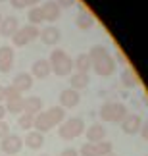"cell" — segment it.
<instances>
[{
    "mask_svg": "<svg viewBox=\"0 0 148 156\" xmlns=\"http://www.w3.org/2000/svg\"><path fill=\"white\" fill-rule=\"evenodd\" d=\"M0 148H2V152L6 156H12V154H17L23 148V139L21 137H17V135H8V137H4L2 143H0Z\"/></svg>",
    "mask_w": 148,
    "mask_h": 156,
    "instance_id": "6",
    "label": "cell"
},
{
    "mask_svg": "<svg viewBox=\"0 0 148 156\" xmlns=\"http://www.w3.org/2000/svg\"><path fill=\"white\" fill-rule=\"evenodd\" d=\"M50 71H52L50 62H48V60H44V58H40V60H37V62L33 64L31 75H33V77H39V79H44V77L50 75Z\"/></svg>",
    "mask_w": 148,
    "mask_h": 156,
    "instance_id": "14",
    "label": "cell"
},
{
    "mask_svg": "<svg viewBox=\"0 0 148 156\" xmlns=\"http://www.w3.org/2000/svg\"><path fill=\"white\" fill-rule=\"evenodd\" d=\"M115 56H117V60H121V62H127V58H125V54H123L121 50H117V52H115Z\"/></svg>",
    "mask_w": 148,
    "mask_h": 156,
    "instance_id": "36",
    "label": "cell"
},
{
    "mask_svg": "<svg viewBox=\"0 0 148 156\" xmlns=\"http://www.w3.org/2000/svg\"><path fill=\"white\" fill-rule=\"evenodd\" d=\"M4 156H6V154H4Z\"/></svg>",
    "mask_w": 148,
    "mask_h": 156,
    "instance_id": "44",
    "label": "cell"
},
{
    "mask_svg": "<svg viewBox=\"0 0 148 156\" xmlns=\"http://www.w3.org/2000/svg\"><path fill=\"white\" fill-rule=\"evenodd\" d=\"M40 10H43V16H44V21H56L60 20V6L56 2H46L40 6Z\"/></svg>",
    "mask_w": 148,
    "mask_h": 156,
    "instance_id": "17",
    "label": "cell"
},
{
    "mask_svg": "<svg viewBox=\"0 0 148 156\" xmlns=\"http://www.w3.org/2000/svg\"><path fill=\"white\" fill-rule=\"evenodd\" d=\"M4 100V87H0V102Z\"/></svg>",
    "mask_w": 148,
    "mask_h": 156,
    "instance_id": "39",
    "label": "cell"
},
{
    "mask_svg": "<svg viewBox=\"0 0 148 156\" xmlns=\"http://www.w3.org/2000/svg\"><path fill=\"white\" fill-rule=\"evenodd\" d=\"M17 125H19L21 129H25V131H29L35 125V116H29V114H21L19 116V119H17Z\"/></svg>",
    "mask_w": 148,
    "mask_h": 156,
    "instance_id": "28",
    "label": "cell"
},
{
    "mask_svg": "<svg viewBox=\"0 0 148 156\" xmlns=\"http://www.w3.org/2000/svg\"><path fill=\"white\" fill-rule=\"evenodd\" d=\"M73 68L81 73H88V69L92 68V62L88 58V54H79L75 60H73Z\"/></svg>",
    "mask_w": 148,
    "mask_h": 156,
    "instance_id": "21",
    "label": "cell"
},
{
    "mask_svg": "<svg viewBox=\"0 0 148 156\" xmlns=\"http://www.w3.org/2000/svg\"><path fill=\"white\" fill-rule=\"evenodd\" d=\"M92 69L96 71L100 77H110L112 73L115 71V60L110 56V54H106L104 58L96 60V62H92Z\"/></svg>",
    "mask_w": 148,
    "mask_h": 156,
    "instance_id": "5",
    "label": "cell"
},
{
    "mask_svg": "<svg viewBox=\"0 0 148 156\" xmlns=\"http://www.w3.org/2000/svg\"><path fill=\"white\" fill-rule=\"evenodd\" d=\"M88 81H91L88 73H81V71H75V73L71 75V79H69L71 89H75V91H81V89L88 87Z\"/></svg>",
    "mask_w": 148,
    "mask_h": 156,
    "instance_id": "19",
    "label": "cell"
},
{
    "mask_svg": "<svg viewBox=\"0 0 148 156\" xmlns=\"http://www.w3.org/2000/svg\"><path fill=\"white\" fill-rule=\"evenodd\" d=\"M19 93H25L29 91V89L33 87V75L31 73H27V71H21V73H17L14 77V83H12Z\"/></svg>",
    "mask_w": 148,
    "mask_h": 156,
    "instance_id": "12",
    "label": "cell"
},
{
    "mask_svg": "<svg viewBox=\"0 0 148 156\" xmlns=\"http://www.w3.org/2000/svg\"><path fill=\"white\" fill-rule=\"evenodd\" d=\"M6 114H8V112H6V106H4V104H0V119H4Z\"/></svg>",
    "mask_w": 148,
    "mask_h": 156,
    "instance_id": "37",
    "label": "cell"
},
{
    "mask_svg": "<svg viewBox=\"0 0 148 156\" xmlns=\"http://www.w3.org/2000/svg\"><path fill=\"white\" fill-rule=\"evenodd\" d=\"M23 143H25L31 151H39V148L44 145V133H40V131H37V129H35V131H29Z\"/></svg>",
    "mask_w": 148,
    "mask_h": 156,
    "instance_id": "16",
    "label": "cell"
},
{
    "mask_svg": "<svg viewBox=\"0 0 148 156\" xmlns=\"http://www.w3.org/2000/svg\"><path fill=\"white\" fill-rule=\"evenodd\" d=\"M108 156H115V154H108Z\"/></svg>",
    "mask_w": 148,
    "mask_h": 156,
    "instance_id": "41",
    "label": "cell"
},
{
    "mask_svg": "<svg viewBox=\"0 0 148 156\" xmlns=\"http://www.w3.org/2000/svg\"><path fill=\"white\" fill-rule=\"evenodd\" d=\"M10 2H12V6H14V8H17V10H21V8H25V6H27L25 0H10Z\"/></svg>",
    "mask_w": 148,
    "mask_h": 156,
    "instance_id": "32",
    "label": "cell"
},
{
    "mask_svg": "<svg viewBox=\"0 0 148 156\" xmlns=\"http://www.w3.org/2000/svg\"><path fill=\"white\" fill-rule=\"evenodd\" d=\"M39 35H40V29H39V27H35V25H25V27H19V29H17L15 35L12 37V41H14L15 46H25V44L31 43V41L39 39Z\"/></svg>",
    "mask_w": 148,
    "mask_h": 156,
    "instance_id": "4",
    "label": "cell"
},
{
    "mask_svg": "<svg viewBox=\"0 0 148 156\" xmlns=\"http://www.w3.org/2000/svg\"><path fill=\"white\" fill-rule=\"evenodd\" d=\"M140 135H143V139L148 141V122L143 123V127H140Z\"/></svg>",
    "mask_w": 148,
    "mask_h": 156,
    "instance_id": "35",
    "label": "cell"
},
{
    "mask_svg": "<svg viewBox=\"0 0 148 156\" xmlns=\"http://www.w3.org/2000/svg\"><path fill=\"white\" fill-rule=\"evenodd\" d=\"M39 112H43V100H40L39 97H27V98H23V114L37 116Z\"/></svg>",
    "mask_w": 148,
    "mask_h": 156,
    "instance_id": "13",
    "label": "cell"
},
{
    "mask_svg": "<svg viewBox=\"0 0 148 156\" xmlns=\"http://www.w3.org/2000/svg\"><path fill=\"white\" fill-rule=\"evenodd\" d=\"M6 112L23 114V97L21 98H14V100H6Z\"/></svg>",
    "mask_w": 148,
    "mask_h": 156,
    "instance_id": "25",
    "label": "cell"
},
{
    "mask_svg": "<svg viewBox=\"0 0 148 156\" xmlns=\"http://www.w3.org/2000/svg\"><path fill=\"white\" fill-rule=\"evenodd\" d=\"M87 54H88V58H91V62H96V60L104 58L106 54H108V50H106V48H104L102 44H96V46H92V48L88 50Z\"/></svg>",
    "mask_w": 148,
    "mask_h": 156,
    "instance_id": "26",
    "label": "cell"
},
{
    "mask_svg": "<svg viewBox=\"0 0 148 156\" xmlns=\"http://www.w3.org/2000/svg\"><path fill=\"white\" fill-rule=\"evenodd\" d=\"M43 156H48V154H43Z\"/></svg>",
    "mask_w": 148,
    "mask_h": 156,
    "instance_id": "43",
    "label": "cell"
},
{
    "mask_svg": "<svg viewBox=\"0 0 148 156\" xmlns=\"http://www.w3.org/2000/svg\"><path fill=\"white\" fill-rule=\"evenodd\" d=\"M96 152H98V156H108V154H112V151H114V145H112L110 141H100V143H96Z\"/></svg>",
    "mask_w": 148,
    "mask_h": 156,
    "instance_id": "27",
    "label": "cell"
},
{
    "mask_svg": "<svg viewBox=\"0 0 148 156\" xmlns=\"http://www.w3.org/2000/svg\"><path fill=\"white\" fill-rule=\"evenodd\" d=\"M48 62H50L52 71L60 77H66L73 71V60L66 50H52Z\"/></svg>",
    "mask_w": 148,
    "mask_h": 156,
    "instance_id": "1",
    "label": "cell"
},
{
    "mask_svg": "<svg viewBox=\"0 0 148 156\" xmlns=\"http://www.w3.org/2000/svg\"><path fill=\"white\" fill-rule=\"evenodd\" d=\"M56 4L60 6V8H69V6H73V4H75V0H58Z\"/></svg>",
    "mask_w": 148,
    "mask_h": 156,
    "instance_id": "33",
    "label": "cell"
},
{
    "mask_svg": "<svg viewBox=\"0 0 148 156\" xmlns=\"http://www.w3.org/2000/svg\"><path fill=\"white\" fill-rule=\"evenodd\" d=\"M83 131H85V122H83L81 118H69V119H64L60 123L58 133H60V137L64 141H73Z\"/></svg>",
    "mask_w": 148,
    "mask_h": 156,
    "instance_id": "3",
    "label": "cell"
},
{
    "mask_svg": "<svg viewBox=\"0 0 148 156\" xmlns=\"http://www.w3.org/2000/svg\"><path fill=\"white\" fill-rule=\"evenodd\" d=\"M79 91H75V89H64V91L60 93V106L62 108H75L77 104H79Z\"/></svg>",
    "mask_w": 148,
    "mask_h": 156,
    "instance_id": "8",
    "label": "cell"
},
{
    "mask_svg": "<svg viewBox=\"0 0 148 156\" xmlns=\"http://www.w3.org/2000/svg\"><path fill=\"white\" fill-rule=\"evenodd\" d=\"M75 25L79 27V29H91L92 25H94V17H92V14L91 12H87V10H81L79 12V16H77V20H75Z\"/></svg>",
    "mask_w": 148,
    "mask_h": 156,
    "instance_id": "20",
    "label": "cell"
},
{
    "mask_svg": "<svg viewBox=\"0 0 148 156\" xmlns=\"http://www.w3.org/2000/svg\"><path fill=\"white\" fill-rule=\"evenodd\" d=\"M106 139V127L102 123H92L91 127L87 129V141L92 143V145H96V143L104 141Z\"/></svg>",
    "mask_w": 148,
    "mask_h": 156,
    "instance_id": "11",
    "label": "cell"
},
{
    "mask_svg": "<svg viewBox=\"0 0 148 156\" xmlns=\"http://www.w3.org/2000/svg\"><path fill=\"white\" fill-rule=\"evenodd\" d=\"M19 29V23H17V17H4L2 23H0V35L2 37H14L15 31Z\"/></svg>",
    "mask_w": 148,
    "mask_h": 156,
    "instance_id": "15",
    "label": "cell"
},
{
    "mask_svg": "<svg viewBox=\"0 0 148 156\" xmlns=\"http://www.w3.org/2000/svg\"><path fill=\"white\" fill-rule=\"evenodd\" d=\"M60 156H79V152H77L75 148H66V151H62Z\"/></svg>",
    "mask_w": 148,
    "mask_h": 156,
    "instance_id": "34",
    "label": "cell"
},
{
    "mask_svg": "<svg viewBox=\"0 0 148 156\" xmlns=\"http://www.w3.org/2000/svg\"><path fill=\"white\" fill-rule=\"evenodd\" d=\"M140 127H143V118H140L139 114H127V116L123 118V122H121V129L125 131L127 135L139 133Z\"/></svg>",
    "mask_w": 148,
    "mask_h": 156,
    "instance_id": "7",
    "label": "cell"
},
{
    "mask_svg": "<svg viewBox=\"0 0 148 156\" xmlns=\"http://www.w3.org/2000/svg\"><path fill=\"white\" fill-rule=\"evenodd\" d=\"M25 2H27V6H31V8H33V6H37L40 0H25Z\"/></svg>",
    "mask_w": 148,
    "mask_h": 156,
    "instance_id": "38",
    "label": "cell"
},
{
    "mask_svg": "<svg viewBox=\"0 0 148 156\" xmlns=\"http://www.w3.org/2000/svg\"><path fill=\"white\" fill-rule=\"evenodd\" d=\"M121 81H123V85H125V87H129V89H131V87H137L139 85V75H137V71H135V69H131V68H127L125 71H123V73H121Z\"/></svg>",
    "mask_w": 148,
    "mask_h": 156,
    "instance_id": "23",
    "label": "cell"
},
{
    "mask_svg": "<svg viewBox=\"0 0 148 156\" xmlns=\"http://www.w3.org/2000/svg\"><path fill=\"white\" fill-rule=\"evenodd\" d=\"M79 156H98L96 147H94L92 143H85V145L81 147V151H79Z\"/></svg>",
    "mask_w": 148,
    "mask_h": 156,
    "instance_id": "30",
    "label": "cell"
},
{
    "mask_svg": "<svg viewBox=\"0 0 148 156\" xmlns=\"http://www.w3.org/2000/svg\"><path fill=\"white\" fill-rule=\"evenodd\" d=\"M2 20H4V17H2V14H0V23H2Z\"/></svg>",
    "mask_w": 148,
    "mask_h": 156,
    "instance_id": "40",
    "label": "cell"
},
{
    "mask_svg": "<svg viewBox=\"0 0 148 156\" xmlns=\"http://www.w3.org/2000/svg\"><path fill=\"white\" fill-rule=\"evenodd\" d=\"M14 98H21V93L14 85L4 87V100H14Z\"/></svg>",
    "mask_w": 148,
    "mask_h": 156,
    "instance_id": "29",
    "label": "cell"
},
{
    "mask_svg": "<svg viewBox=\"0 0 148 156\" xmlns=\"http://www.w3.org/2000/svg\"><path fill=\"white\" fill-rule=\"evenodd\" d=\"M10 135V125L4 122V119H0V139H4V137Z\"/></svg>",
    "mask_w": 148,
    "mask_h": 156,
    "instance_id": "31",
    "label": "cell"
},
{
    "mask_svg": "<svg viewBox=\"0 0 148 156\" xmlns=\"http://www.w3.org/2000/svg\"><path fill=\"white\" fill-rule=\"evenodd\" d=\"M14 50L12 46H0V71L2 73H8L14 66Z\"/></svg>",
    "mask_w": 148,
    "mask_h": 156,
    "instance_id": "9",
    "label": "cell"
},
{
    "mask_svg": "<svg viewBox=\"0 0 148 156\" xmlns=\"http://www.w3.org/2000/svg\"><path fill=\"white\" fill-rule=\"evenodd\" d=\"M46 114H48L50 122L54 123V127H56V125H60L64 119H66V110H64L62 106H52V108L46 110Z\"/></svg>",
    "mask_w": 148,
    "mask_h": 156,
    "instance_id": "22",
    "label": "cell"
},
{
    "mask_svg": "<svg viewBox=\"0 0 148 156\" xmlns=\"http://www.w3.org/2000/svg\"><path fill=\"white\" fill-rule=\"evenodd\" d=\"M0 2H6V0H0Z\"/></svg>",
    "mask_w": 148,
    "mask_h": 156,
    "instance_id": "42",
    "label": "cell"
},
{
    "mask_svg": "<svg viewBox=\"0 0 148 156\" xmlns=\"http://www.w3.org/2000/svg\"><path fill=\"white\" fill-rule=\"evenodd\" d=\"M33 127H37V131H40V133H46V131H50L54 127V123L50 122V118H48L46 112H39L37 116H35V125Z\"/></svg>",
    "mask_w": 148,
    "mask_h": 156,
    "instance_id": "18",
    "label": "cell"
},
{
    "mask_svg": "<svg viewBox=\"0 0 148 156\" xmlns=\"http://www.w3.org/2000/svg\"><path fill=\"white\" fill-rule=\"evenodd\" d=\"M127 114V106L123 102H106L100 108V118L110 123H121Z\"/></svg>",
    "mask_w": 148,
    "mask_h": 156,
    "instance_id": "2",
    "label": "cell"
},
{
    "mask_svg": "<svg viewBox=\"0 0 148 156\" xmlns=\"http://www.w3.org/2000/svg\"><path fill=\"white\" fill-rule=\"evenodd\" d=\"M40 41H43L44 44H48V46H54V44H58V41H60V29L58 27H54V25H48V27H44L43 31H40Z\"/></svg>",
    "mask_w": 148,
    "mask_h": 156,
    "instance_id": "10",
    "label": "cell"
},
{
    "mask_svg": "<svg viewBox=\"0 0 148 156\" xmlns=\"http://www.w3.org/2000/svg\"><path fill=\"white\" fill-rule=\"evenodd\" d=\"M27 20H29V25H40V23L44 21V16H43V10H40V6H33L31 10H29L27 14Z\"/></svg>",
    "mask_w": 148,
    "mask_h": 156,
    "instance_id": "24",
    "label": "cell"
}]
</instances>
